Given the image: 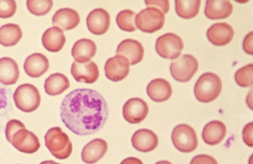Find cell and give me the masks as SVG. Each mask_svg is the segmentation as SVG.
<instances>
[{"instance_id":"obj_1","label":"cell","mask_w":253,"mask_h":164,"mask_svg":"<svg viewBox=\"0 0 253 164\" xmlns=\"http://www.w3.org/2000/svg\"><path fill=\"white\" fill-rule=\"evenodd\" d=\"M109 109L99 92L92 89H76L65 97L60 117L67 128L78 136L99 131L107 122Z\"/></svg>"},{"instance_id":"obj_2","label":"cell","mask_w":253,"mask_h":164,"mask_svg":"<svg viewBox=\"0 0 253 164\" xmlns=\"http://www.w3.org/2000/svg\"><path fill=\"white\" fill-rule=\"evenodd\" d=\"M222 81L213 73L203 74L195 83L194 94L197 99L204 103L213 101L222 91Z\"/></svg>"},{"instance_id":"obj_3","label":"cell","mask_w":253,"mask_h":164,"mask_svg":"<svg viewBox=\"0 0 253 164\" xmlns=\"http://www.w3.org/2000/svg\"><path fill=\"white\" fill-rule=\"evenodd\" d=\"M44 140L47 148L56 159L65 160L70 157L73 150L72 142L60 127L48 129Z\"/></svg>"},{"instance_id":"obj_4","label":"cell","mask_w":253,"mask_h":164,"mask_svg":"<svg viewBox=\"0 0 253 164\" xmlns=\"http://www.w3.org/2000/svg\"><path fill=\"white\" fill-rule=\"evenodd\" d=\"M13 99L16 108L25 113H31L38 109L41 103L39 90L29 83L20 85L16 89Z\"/></svg>"},{"instance_id":"obj_5","label":"cell","mask_w":253,"mask_h":164,"mask_svg":"<svg viewBox=\"0 0 253 164\" xmlns=\"http://www.w3.org/2000/svg\"><path fill=\"white\" fill-rule=\"evenodd\" d=\"M165 22V14L156 7H148L136 15L137 28L148 34L161 30Z\"/></svg>"},{"instance_id":"obj_6","label":"cell","mask_w":253,"mask_h":164,"mask_svg":"<svg viewBox=\"0 0 253 164\" xmlns=\"http://www.w3.org/2000/svg\"><path fill=\"white\" fill-rule=\"evenodd\" d=\"M172 141L175 148L182 153H191L197 149L198 145L195 130L185 124L175 127L172 133Z\"/></svg>"},{"instance_id":"obj_7","label":"cell","mask_w":253,"mask_h":164,"mask_svg":"<svg viewBox=\"0 0 253 164\" xmlns=\"http://www.w3.org/2000/svg\"><path fill=\"white\" fill-rule=\"evenodd\" d=\"M198 68V61L194 56L183 55L180 58L172 61L170 71L175 80L179 82H187L197 73Z\"/></svg>"},{"instance_id":"obj_8","label":"cell","mask_w":253,"mask_h":164,"mask_svg":"<svg viewBox=\"0 0 253 164\" xmlns=\"http://www.w3.org/2000/svg\"><path fill=\"white\" fill-rule=\"evenodd\" d=\"M184 44L182 40L175 34H165L157 39L156 49L158 54L163 58L176 59L181 55Z\"/></svg>"},{"instance_id":"obj_9","label":"cell","mask_w":253,"mask_h":164,"mask_svg":"<svg viewBox=\"0 0 253 164\" xmlns=\"http://www.w3.org/2000/svg\"><path fill=\"white\" fill-rule=\"evenodd\" d=\"M9 142L16 149L28 154L36 153L40 147L39 138L35 133L27 130L26 126L16 131Z\"/></svg>"},{"instance_id":"obj_10","label":"cell","mask_w":253,"mask_h":164,"mask_svg":"<svg viewBox=\"0 0 253 164\" xmlns=\"http://www.w3.org/2000/svg\"><path fill=\"white\" fill-rule=\"evenodd\" d=\"M148 113V104L140 98H130L124 106V117L130 124H138L142 122Z\"/></svg>"},{"instance_id":"obj_11","label":"cell","mask_w":253,"mask_h":164,"mask_svg":"<svg viewBox=\"0 0 253 164\" xmlns=\"http://www.w3.org/2000/svg\"><path fill=\"white\" fill-rule=\"evenodd\" d=\"M130 64L124 56L116 55L108 59L105 65V73L107 79L113 82L123 80L129 72Z\"/></svg>"},{"instance_id":"obj_12","label":"cell","mask_w":253,"mask_h":164,"mask_svg":"<svg viewBox=\"0 0 253 164\" xmlns=\"http://www.w3.org/2000/svg\"><path fill=\"white\" fill-rule=\"evenodd\" d=\"M71 72L77 82L87 84L95 83L99 77V68L92 61L83 63L75 61L72 65Z\"/></svg>"},{"instance_id":"obj_13","label":"cell","mask_w":253,"mask_h":164,"mask_svg":"<svg viewBox=\"0 0 253 164\" xmlns=\"http://www.w3.org/2000/svg\"><path fill=\"white\" fill-rule=\"evenodd\" d=\"M86 23L88 30L92 34L103 35L109 30L111 17L107 10L98 8L88 14Z\"/></svg>"},{"instance_id":"obj_14","label":"cell","mask_w":253,"mask_h":164,"mask_svg":"<svg viewBox=\"0 0 253 164\" xmlns=\"http://www.w3.org/2000/svg\"><path fill=\"white\" fill-rule=\"evenodd\" d=\"M233 28L226 23L214 24L207 32V36L210 42L217 46H223L229 43L234 38Z\"/></svg>"},{"instance_id":"obj_15","label":"cell","mask_w":253,"mask_h":164,"mask_svg":"<svg viewBox=\"0 0 253 164\" xmlns=\"http://www.w3.org/2000/svg\"><path fill=\"white\" fill-rule=\"evenodd\" d=\"M118 55L124 56L131 65L141 62L144 57V49L137 40L127 39L122 41L117 47Z\"/></svg>"},{"instance_id":"obj_16","label":"cell","mask_w":253,"mask_h":164,"mask_svg":"<svg viewBox=\"0 0 253 164\" xmlns=\"http://www.w3.org/2000/svg\"><path fill=\"white\" fill-rule=\"evenodd\" d=\"M131 141L133 147L137 151L149 153L157 148L159 139L153 131L141 129L133 134Z\"/></svg>"},{"instance_id":"obj_17","label":"cell","mask_w":253,"mask_h":164,"mask_svg":"<svg viewBox=\"0 0 253 164\" xmlns=\"http://www.w3.org/2000/svg\"><path fill=\"white\" fill-rule=\"evenodd\" d=\"M108 149V143L104 139H93L84 147L81 154L82 160L87 164H95L104 157Z\"/></svg>"},{"instance_id":"obj_18","label":"cell","mask_w":253,"mask_h":164,"mask_svg":"<svg viewBox=\"0 0 253 164\" xmlns=\"http://www.w3.org/2000/svg\"><path fill=\"white\" fill-rule=\"evenodd\" d=\"M52 20L54 26L69 31L79 25L80 16L77 11L71 8H63L56 12Z\"/></svg>"},{"instance_id":"obj_19","label":"cell","mask_w":253,"mask_h":164,"mask_svg":"<svg viewBox=\"0 0 253 164\" xmlns=\"http://www.w3.org/2000/svg\"><path fill=\"white\" fill-rule=\"evenodd\" d=\"M49 67L48 59L41 53H35L28 56L24 64V71L32 78L42 76L48 71Z\"/></svg>"},{"instance_id":"obj_20","label":"cell","mask_w":253,"mask_h":164,"mask_svg":"<svg viewBox=\"0 0 253 164\" xmlns=\"http://www.w3.org/2000/svg\"><path fill=\"white\" fill-rule=\"evenodd\" d=\"M146 91L151 99L157 102L169 100L172 94V88L169 82L162 79L151 81L147 87Z\"/></svg>"},{"instance_id":"obj_21","label":"cell","mask_w":253,"mask_h":164,"mask_svg":"<svg viewBox=\"0 0 253 164\" xmlns=\"http://www.w3.org/2000/svg\"><path fill=\"white\" fill-rule=\"evenodd\" d=\"M66 38L62 29L52 27L44 32L42 42L44 48L51 52H58L63 48Z\"/></svg>"},{"instance_id":"obj_22","label":"cell","mask_w":253,"mask_h":164,"mask_svg":"<svg viewBox=\"0 0 253 164\" xmlns=\"http://www.w3.org/2000/svg\"><path fill=\"white\" fill-rule=\"evenodd\" d=\"M96 51V44L93 41L83 39L73 45L72 55L76 62L83 63L90 61L95 56Z\"/></svg>"},{"instance_id":"obj_23","label":"cell","mask_w":253,"mask_h":164,"mask_svg":"<svg viewBox=\"0 0 253 164\" xmlns=\"http://www.w3.org/2000/svg\"><path fill=\"white\" fill-rule=\"evenodd\" d=\"M226 132V126L223 123L213 121L206 125L203 130L202 137L207 145L214 146L223 140Z\"/></svg>"},{"instance_id":"obj_24","label":"cell","mask_w":253,"mask_h":164,"mask_svg":"<svg viewBox=\"0 0 253 164\" xmlns=\"http://www.w3.org/2000/svg\"><path fill=\"white\" fill-rule=\"evenodd\" d=\"M233 11V6L229 1L225 0H208L206 1L205 14L211 20L226 19Z\"/></svg>"},{"instance_id":"obj_25","label":"cell","mask_w":253,"mask_h":164,"mask_svg":"<svg viewBox=\"0 0 253 164\" xmlns=\"http://www.w3.org/2000/svg\"><path fill=\"white\" fill-rule=\"evenodd\" d=\"M19 78V69L16 61L10 57L0 59V83L4 85L14 84Z\"/></svg>"},{"instance_id":"obj_26","label":"cell","mask_w":253,"mask_h":164,"mask_svg":"<svg viewBox=\"0 0 253 164\" xmlns=\"http://www.w3.org/2000/svg\"><path fill=\"white\" fill-rule=\"evenodd\" d=\"M70 87L68 78L62 73L52 74L44 82V87L47 95L55 96L60 95Z\"/></svg>"},{"instance_id":"obj_27","label":"cell","mask_w":253,"mask_h":164,"mask_svg":"<svg viewBox=\"0 0 253 164\" xmlns=\"http://www.w3.org/2000/svg\"><path fill=\"white\" fill-rule=\"evenodd\" d=\"M21 28L17 24L9 23L0 27V44L5 47L15 46L22 38Z\"/></svg>"},{"instance_id":"obj_28","label":"cell","mask_w":253,"mask_h":164,"mask_svg":"<svg viewBox=\"0 0 253 164\" xmlns=\"http://www.w3.org/2000/svg\"><path fill=\"white\" fill-rule=\"evenodd\" d=\"M175 3L177 15L183 19H189L198 15L201 1L199 0H175Z\"/></svg>"},{"instance_id":"obj_29","label":"cell","mask_w":253,"mask_h":164,"mask_svg":"<svg viewBox=\"0 0 253 164\" xmlns=\"http://www.w3.org/2000/svg\"><path fill=\"white\" fill-rule=\"evenodd\" d=\"M136 14L130 10H124L120 12L116 17V22L121 30L132 32L136 30L135 25Z\"/></svg>"},{"instance_id":"obj_30","label":"cell","mask_w":253,"mask_h":164,"mask_svg":"<svg viewBox=\"0 0 253 164\" xmlns=\"http://www.w3.org/2000/svg\"><path fill=\"white\" fill-rule=\"evenodd\" d=\"M28 10L36 16H43L47 14L51 10L53 1L51 0H28Z\"/></svg>"},{"instance_id":"obj_31","label":"cell","mask_w":253,"mask_h":164,"mask_svg":"<svg viewBox=\"0 0 253 164\" xmlns=\"http://www.w3.org/2000/svg\"><path fill=\"white\" fill-rule=\"evenodd\" d=\"M253 64L246 65L236 72L235 80L240 87H252L253 83Z\"/></svg>"},{"instance_id":"obj_32","label":"cell","mask_w":253,"mask_h":164,"mask_svg":"<svg viewBox=\"0 0 253 164\" xmlns=\"http://www.w3.org/2000/svg\"><path fill=\"white\" fill-rule=\"evenodd\" d=\"M16 8V2L13 0H0V18L12 17L15 13Z\"/></svg>"},{"instance_id":"obj_33","label":"cell","mask_w":253,"mask_h":164,"mask_svg":"<svg viewBox=\"0 0 253 164\" xmlns=\"http://www.w3.org/2000/svg\"><path fill=\"white\" fill-rule=\"evenodd\" d=\"M23 123L18 120H12L7 123L5 135L7 140L10 141L12 136L18 129L25 127Z\"/></svg>"},{"instance_id":"obj_34","label":"cell","mask_w":253,"mask_h":164,"mask_svg":"<svg viewBox=\"0 0 253 164\" xmlns=\"http://www.w3.org/2000/svg\"><path fill=\"white\" fill-rule=\"evenodd\" d=\"M146 5L148 7H156L161 10L163 13L167 14L169 9V1H155V0H146Z\"/></svg>"},{"instance_id":"obj_35","label":"cell","mask_w":253,"mask_h":164,"mask_svg":"<svg viewBox=\"0 0 253 164\" xmlns=\"http://www.w3.org/2000/svg\"><path fill=\"white\" fill-rule=\"evenodd\" d=\"M190 164H218V162L211 156L199 155L191 160Z\"/></svg>"},{"instance_id":"obj_36","label":"cell","mask_w":253,"mask_h":164,"mask_svg":"<svg viewBox=\"0 0 253 164\" xmlns=\"http://www.w3.org/2000/svg\"><path fill=\"white\" fill-rule=\"evenodd\" d=\"M253 122L249 123L248 124L244 127L243 131V138L244 142L248 146L251 147L253 146Z\"/></svg>"},{"instance_id":"obj_37","label":"cell","mask_w":253,"mask_h":164,"mask_svg":"<svg viewBox=\"0 0 253 164\" xmlns=\"http://www.w3.org/2000/svg\"><path fill=\"white\" fill-rule=\"evenodd\" d=\"M243 49L247 54L253 55V32L250 33L245 38L243 41Z\"/></svg>"},{"instance_id":"obj_38","label":"cell","mask_w":253,"mask_h":164,"mask_svg":"<svg viewBox=\"0 0 253 164\" xmlns=\"http://www.w3.org/2000/svg\"><path fill=\"white\" fill-rule=\"evenodd\" d=\"M7 105L6 90L0 87V109L5 108Z\"/></svg>"},{"instance_id":"obj_39","label":"cell","mask_w":253,"mask_h":164,"mask_svg":"<svg viewBox=\"0 0 253 164\" xmlns=\"http://www.w3.org/2000/svg\"><path fill=\"white\" fill-rule=\"evenodd\" d=\"M120 164H144L139 159L133 157L128 158L124 160Z\"/></svg>"},{"instance_id":"obj_40","label":"cell","mask_w":253,"mask_h":164,"mask_svg":"<svg viewBox=\"0 0 253 164\" xmlns=\"http://www.w3.org/2000/svg\"><path fill=\"white\" fill-rule=\"evenodd\" d=\"M40 164H60L59 163H57L54 161H44L42 163H41Z\"/></svg>"},{"instance_id":"obj_41","label":"cell","mask_w":253,"mask_h":164,"mask_svg":"<svg viewBox=\"0 0 253 164\" xmlns=\"http://www.w3.org/2000/svg\"><path fill=\"white\" fill-rule=\"evenodd\" d=\"M173 164L171 163L170 162H169V161H163L158 162V163H157L156 164Z\"/></svg>"}]
</instances>
